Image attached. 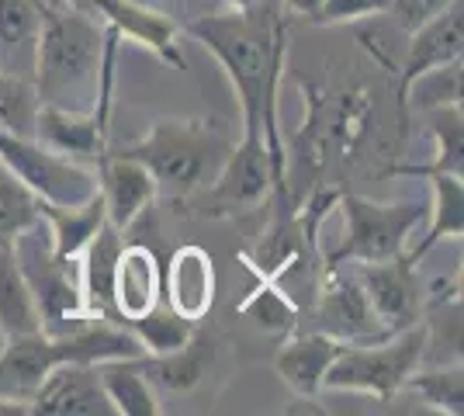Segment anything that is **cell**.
<instances>
[{"label":"cell","instance_id":"1","mask_svg":"<svg viewBox=\"0 0 464 416\" xmlns=\"http://www.w3.org/2000/svg\"><path fill=\"white\" fill-rule=\"evenodd\" d=\"M184 35L201 42L226 70L232 91L239 98L243 132H260L271 150L274 170L288 191V153L277 129V83L285 70V21L277 0H260L253 7H215L191 18Z\"/></svg>","mask_w":464,"mask_h":416},{"label":"cell","instance_id":"2","mask_svg":"<svg viewBox=\"0 0 464 416\" xmlns=\"http://www.w3.org/2000/svg\"><path fill=\"white\" fill-rule=\"evenodd\" d=\"M108 28H101L94 11L77 0H49L35 42L32 87L39 104L63 111H94L104 70Z\"/></svg>","mask_w":464,"mask_h":416},{"label":"cell","instance_id":"3","mask_svg":"<svg viewBox=\"0 0 464 416\" xmlns=\"http://www.w3.org/2000/svg\"><path fill=\"white\" fill-rule=\"evenodd\" d=\"M232 146L236 139L222 119H160L139 142L115 153L139 160L160 195L184 201L218 174Z\"/></svg>","mask_w":464,"mask_h":416},{"label":"cell","instance_id":"4","mask_svg":"<svg viewBox=\"0 0 464 416\" xmlns=\"http://www.w3.org/2000/svg\"><path fill=\"white\" fill-rule=\"evenodd\" d=\"M302 94H305V125L295 136V170H305L315 178L333 160H347L361 150L374 115V101L361 87L326 94V87L309 80H302Z\"/></svg>","mask_w":464,"mask_h":416},{"label":"cell","instance_id":"5","mask_svg":"<svg viewBox=\"0 0 464 416\" xmlns=\"http://www.w3.org/2000/svg\"><path fill=\"white\" fill-rule=\"evenodd\" d=\"M14 247V257L35 305H39L42 316V334L49 337H63L70 330L83 326L91 313H87V302H83V285H80V260H66L53 250V239L45 222H35L32 229H24L11 239Z\"/></svg>","mask_w":464,"mask_h":416},{"label":"cell","instance_id":"6","mask_svg":"<svg viewBox=\"0 0 464 416\" xmlns=\"http://www.w3.org/2000/svg\"><path fill=\"white\" fill-rule=\"evenodd\" d=\"M426 361V323H412L399 334H388L374 343H343L326 368L323 389L329 392H364L374 399H392L402 392L406 378Z\"/></svg>","mask_w":464,"mask_h":416},{"label":"cell","instance_id":"7","mask_svg":"<svg viewBox=\"0 0 464 416\" xmlns=\"http://www.w3.org/2000/svg\"><path fill=\"white\" fill-rule=\"evenodd\" d=\"M274 191H277V198H291L274 170L271 150H267L264 136L243 132L239 142L229 150L226 163L218 167V174L184 201H191L201 218H232L260 208Z\"/></svg>","mask_w":464,"mask_h":416},{"label":"cell","instance_id":"8","mask_svg":"<svg viewBox=\"0 0 464 416\" xmlns=\"http://www.w3.org/2000/svg\"><path fill=\"white\" fill-rule=\"evenodd\" d=\"M340 212H343V243L329 254L326 264H374V260H392L406 254V243L412 229L423 218L420 201H371L361 195H340Z\"/></svg>","mask_w":464,"mask_h":416},{"label":"cell","instance_id":"9","mask_svg":"<svg viewBox=\"0 0 464 416\" xmlns=\"http://www.w3.org/2000/svg\"><path fill=\"white\" fill-rule=\"evenodd\" d=\"M0 163L49 205H83L97 195V174L77 160L42 146L35 136H14L0 129Z\"/></svg>","mask_w":464,"mask_h":416},{"label":"cell","instance_id":"10","mask_svg":"<svg viewBox=\"0 0 464 416\" xmlns=\"http://www.w3.org/2000/svg\"><path fill=\"white\" fill-rule=\"evenodd\" d=\"M312 313L319 319L323 334L343 340V343H374V340L388 337L385 326L378 323L374 309H371L361 281L340 271V264H326L319 271Z\"/></svg>","mask_w":464,"mask_h":416},{"label":"cell","instance_id":"11","mask_svg":"<svg viewBox=\"0 0 464 416\" xmlns=\"http://www.w3.org/2000/svg\"><path fill=\"white\" fill-rule=\"evenodd\" d=\"M353 277L361 281L385 334H399L423 319V292L416 281V264L406 254L392 260H374V264H357Z\"/></svg>","mask_w":464,"mask_h":416},{"label":"cell","instance_id":"12","mask_svg":"<svg viewBox=\"0 0 464 416\" xmlns=\"http://www.w3.org/2000/svg\"><path fill=\"white\" fill-rule=\"evenodd\" d=\"M35 416H115V406L101 385L94 364L59 361L42 378L35 396L28 402Z\"/></svg>","mask_w":464,"mask_h":416},{"label":"cell","instance_id":"13","mask_svg":"<svg viewBox=\"0 0 464 416\" xmlns=\"http://www.w3.org/2000/svg\"><path fill=\"white\" fill-rule=\"evenodd\" d=\"M464 53V0L447 4L440 15H433L430 21H423L420 28L409 32V49L406 63H402V77H399V104L402 111L409 108V87L412 80H420L423 73L458 63Z\"/></svg>","mask_w":464,"mask_h":416},{"label":"cell","instance_id":"14","mask_svg":"<svg viewBox=\"0 0 464 416\" xmlns=\"http://www.w3.org/2000/svg\"><path fill=\"white\" fill-rule=\"evenodd\" d=\"M97 191L104 201L108 222L118 226L121 233L136 226V218L160 198L153 174L125 153H104L97 160Z\"/></svg>","mask_w":464,"mask_h":416},{"label":"cell","instance_id":"15","mask_svg":"<svg viewBox=\"0 0 464 416\" xmlns=\"http://www.w3.org/2000/svg\"><path fill=\"white\" fill-rule=\"evenodd\" d=\"M156 302H163V267L153 247L146 243H121L111 285V305L118 323L146 316Z\"/></svg>","mask_w":464,"mask_h":416},{"label":"cell","instance_id":"16","mask_svg":"<svg viewBox=\"0 0 464 416\" xmlns=\"http://www.w3.org/2000/svg\"><path fill=\"white\" fill-rule=\"evenodd\" d=\"M163 302L191 323L208 316L215 302V264L205 247H180L163 271Z\"/></svg>","mask_w":464,"mask_h":416},{"label":"cell","instance_id":"17","mask_svg":"<svg viewBox=\"0 0 464 416\" xmlns=\"http://www.w3.org/2000/svg\"><path fill=\"white\" fill-rule=\"evenodd\" d=\"M59 361H63L59 340L49 334L4 340V347H0V399L32 402L42 378L49 375V368Z\"/></svg>","mask_w":464,"mask_h":416},{"label":"cell","instance_id":"18","mask_svg":"<svg viewBox=\"0 0 464 416\" xmlns=\"http://www.w3.org/2000/svg\"><path fill=\"white\" fill-rule=\"evenodd\" d=\"M340 347H343V340L329 337L323 330H312V334L291 330V337L274 354V372L281 375V382L295 396L312 399L323 392L326 368L333 364V357L340 354Z\"/></svg>","mask_w":464,"mask_h":416},{"label":"cell","instance_id":"19","mask_svg":"<svg viewBox=\"0 0 464 416\" xmlns=\"http://www.w3.org/2000/svg\"><path fill=\"white\" fill-rule=\"evenodd\" d=\"M142 372L163 392H191L198 389L215 364V337L194 330V337L170 354H142Z\"/></svg>","mask_w":464,"mask_h":416},{"label":"cell","instance_id":"20","mask_svg":"<svg viewBox=\"0 0 464 416\" xmlns=\"http://www.w3.org/2000/svg\"><path fill=\"white\" fill-rule=\"evenodd\" d=\"M121 243H125L121 229L104 222L80 254V285H83V302H87L91 316L115 319L111 285H115V264L121 254Z\"/></svg>","mask_w":464,"mask_h":416},{"label":"cell","instance_id":"21","mask_svg":"<svg viewBox=\"0 0 464 416\" xmlns=\"http://www.w3.org/2000/svg\"><path fill=\"white\" fill-rule=\"evenodd\" d=\"M49 0H0V70L28 77Z\"/></svg>","mask_w":464,"mask_h":416},{"label":"cell","instance_id":"22","mask_svg":"<svg viewBox=\"0 0 464 416\" xmlns=\"http://www.w3.org/2000/svg\"><path fill=\"white\" fill-rule=\"evenodd\" d=\"M39 212L45 229H49V239H53V250L66 260H80L83 247L108 222L101 191H97L94 198L83 201V205H49V201L39 198Z\"/></svg>","mask_w":464,"mask_h":416},{"label":"cell","instance_id":"23","mask_svg":"<svg viewBox=\"0 0 464 416\" xmlns=\"http://www.w3.org/2000/svg\"><path fill=\"white\" fill-rule=\"evenodd\" d=\"M101 385L115 406V416H160V396L150 375L142 372L139 357H118V361H101L94 364Z\"/></svg>","mask_w":464,"mask_h":416},{"label":"cell","instance_id":"24","mask_svg":"<svg viewBox=\"0 0 464 416\" xmlns=\"http://www.w3.org/2000/svg\"><path fill=\"white\" fill-rule=\"evenodd\" d=\"M42 334V316L28 281L21 275L11 243H0V337H28Z\"/></svg>","mask_w":464,"mask_h":416},{"label":"cell","instance_id":"25","mask_svg":"<svg viewBox=\"0 0 464 416\" xmlns=\"http://www.w3.org/2000/svg\"><path fill=\"white\" fill-rule=\"evenodd\" d=\"M430 132L437 139V157L426 167H395L392 174H409V178H423V174H454L464 178V115L461 104H430L426 108Z\"/></svg>","mask_w":464,"mask_h":416},{"label":"cell","instance_id":"26","mask_svg":"<svg viewBox=\"0 0 464 416\" xmlns=\"http://www.w3.org/2000/svg\"><path fill=\"white\" fill-rule=\"evenodd\" d=\"M423 178H430V188H433V222L426 226L420 243L406 250L412 264H420L440 239L464 237V180L454 174H423Z\"/></svg>","mask_w":464,"mask_h":416},{"label":"cell","instance_id":"27","mask_svg":"<svg viewBox=\"0 0 464 416\" xmlns=\"http://www.w3.org/2000/svg\"><path fill=\"white\" fill-rule=\"evenodd\" d=\"M409 392L423 399L430 410L444 416H461L464 413V372L461 361H447V364H433V368H416L406 378Z\"/></svg>","mask_w":464,"mask_h":416},{"label":"cell","instance_id":"28","mask_svg":"<svg viewBox=\"0 0 464 416\" xmlns=\"http://www.w3.org/2000/svg\"><path fill=\"white\" fill-rule=\"evenodd\" d=\"M125 326L139 337L146 354H170L177 347H184L194 337V330H198V323L174 313L167 302H156L146 316L129 319Z\"/></svg>","mask_w":464,"mask_h":416},{"label":"cell","instance_id":"29","mask_svg":"<svg viewBox=\"0 0 464 416\" xmlns=\"http://www.w3.org/2000/svg\"><path fill=\"white\" fill-rule=\"evenodd\" d=\"M239 313L250 319L253 326H260L264 334H291L298 326V316H302L298 302L285 288H277L274 281H260L250 295L239 302Z\"/></svg>","mask_w":464,"mask_h":416},{"label":"cell","instance_id":"30","mask_svg":"<svg viewBox=\"0 0 464 416\" xmlns=\"http://www.w3.org/2000/svg\"><path fill=\"white\" fill-rule=\"evenodd\" d=\"M39 94L28 77L0 70V129L14 136H35Z\"/></svg>","mask_w":464,"mask_h":416},{"label":"cell","instance_id":"31","mask_svg":"<svg viewBox=\"0 0 464 416\" xmlns=\"http://www.w3.org/2000/svg\"><path fill=\"white\" fill-rule=\"evenodd\" d=\"M39 218V198L0 163V243H11L18 233L32 229Z\"/></svg>","mask_w":464,"mask_h":416},{"label":"cell","instance_id":"32","mask_svg":"<svg viewBox=\"0 0 464 416\" xmlns=\"http://www.w3.org/2000/svg\"><path fill=\"white\" fill-rule=\"evenodd\" d=\"M392 0H323L312 24H353V21L385 15Z\"/></svg>","mask_w":464,"mask_h":416},{"label":"cell","instance_id":"33","mask_svg":"<svg viewBox=\"0 0 464 416\" xmlns=\"http://www.w3.org/2000/svg\"><path fill=\"white\" fill-rule=\"evenodd\" d=\"M447 4H454V0H392L388 4V18L392 24L399 28V32H412V28H420L423 21H430L433 15H440Z\"/></svg>","mask_w":464,"mask_h":416},{"label":"cell","instance_id":"34","mask_svg":"<svg viewBox=\"0 0 464 416\" xmlns=\"http://www.w3.org/2000/svg\"><path fill=\"white\" fill-rule=\"evenodd\" d=\"M132 4L146 7V11H156V15H163V18H170L177 28H184L191 18L218 7L215 0H132Z\"/></svg>","mask_w":464,"mask_h":416},{"label":"cell","instance_id":"35","mask_svg":"<svg viewBox=\"0 0 464 416\" xmlns=\"http://www.w3.org/2000/svg\"><path fill=\"white\" fill-rule=\"evenodd\" d=\"M277 7H281V15H295V18L315 21L319 7H323V0H277Z\"/></svg>","mask_w":464,"mask_h":416},{"label":"cell","instance_id":"36","mask_svg":"<svg viewBox=\"0 0 464 416\" xmlns=\"http://www.w3.org/2000/svg\"><path fill=\"white\" fill-rule=\"evenodd\" d=\"M218 7H253V4H260V0H215Z\"/></svg>","mask_w":464,"mask_h":416}]
</instances>
